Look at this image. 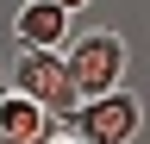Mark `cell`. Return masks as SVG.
Wrapping results in <instances>:
<instances>
[{
    "mask_svg": "<svg viewBox=\"0 0 150 144\" xmlns=\"http://www.w3.org/2000/svg\"><path fill=\"white\" fill-rule=\"evenodd\" d=\"M69 19L75 13H63L56 0H25V6L13 13V38L25 50H63L69 44Z\"/></svg>",
    "mask_w": 150,
    "mask_h": 144,
    "instance_id": "277c9868",
    "label": "cell"
},
{
    "mask_svg": "<svg viewBox=\"0 0 150 144\" xmlns=\"http://www.w3.org/2000/svg\"><path fill=\"white\" fill-rule=\"evenodd\" d=\"M0 88H6V50H0Z\"/></svg>",
    "mask_w": 150,
    "mask_h": 144,
    "instance_id": "ba28073f",
    "label": "cell"
},
{
    "mask_svg": "<svg viewBox=\"0 0 150 144\" xmlns=\"http://www.w3.org/2000/svg\"><path fill=\"white\" fill-rule=\"evenodd\" d=\"M56 6H63V13H81V6H88V0H56Z\"/></svg>",
    "mask_w": 150,
    "mask_h": 144,
    "instance_id": "8992f818",
    "label": "cell"
},
{
    "mask_svg": "<svg viewBox=\"0 0 150 144\" xmlns=\"http://www.w3.org/2000/svg\"><path fill=\"white\" fill-rule=\"evenodd\" d=\"M6 88L25 94V100H38L50 119H69L81 106L69 69H63V50H19V57H6Z\"/></svg>",
    "mask_w": 150,
    "mask_h": 144,
    "instance_id": "7a4b0ae2",
    "label": "cell"
},
{
    "mask_svg": "<svg viewBox=\"0 0 150 144\" xmlns=\"http://www.w3.org/2000/svg\"><path fill=\"white\" fill-rule=\"evenodd\" d=\"M50 132H56V119H50L38 100L13 94V88H0V138H38V144H44Z\"/></svg>",
    "mask_w": 150,
    "mask_h": 144,
    "instance_id": "5b68a950",
    "label": "cell"
},
{
    "mask_svg": "<svg viewBox=\"0 0 150 144\" xmlns=\"http://www.w3.org/2000/svg\"><path fill=\"white\" fill-rule=\"evenodd\" d=\"M50 144H75V138H69V132H56V138H50Z\"/></svg>",
    "mask_w": 150,
    "mask_h": 144,
    "instance_id": "9c48e42d",
    "label": "cell"
},
{
    "mask_svg": "<svg viewBox=\"0 0 150 144\" xmlns=\"http://www.w3.org/2000/svg\"><path fill=\"white\" fill-rule=\"evenodd\" d=\"M56 132H69L75 144H131L144 132V100L131 88H112V94L81 100L69 119H56Z\"/></svg>",
    "mask_w": 150,
    "mask_h": 144,
    "instance_id": "6da1fadb",
    "label": "cell"
},
{
    "mask_svg": "<svg viewBox=\"0 0 150 144\" xmlns=\"http://www.w3.org/2000/svg\"><path fill=\"white\" fill-rule=\"evenodd\" d=\"M63 69H69V82H75L81 100L112 94L125 82V38L119 31H81V38L63 44Z\"/></svg>",
    "mask_w": 150,
    "mask_h": 144,
    "instance_id": "3957f363",
    "label": "cell"
},
{
    "mask_svg": "<svg viewBox=\"0 0 150 144\" xmlns=\"http://www.w3.org/2000/svg\"><path fill=\"white\" fill-rule=\"evenodd\" d=\"M50 138H56V132H50ZM50 138H44V144H50ZM0 144H38V138H0Z\"/></svg>",
    "mask_w": 150,
    "mask_h": 144,
    "instance_id": "52a82bcc",
    "label": "cell"
}]
</instances>
